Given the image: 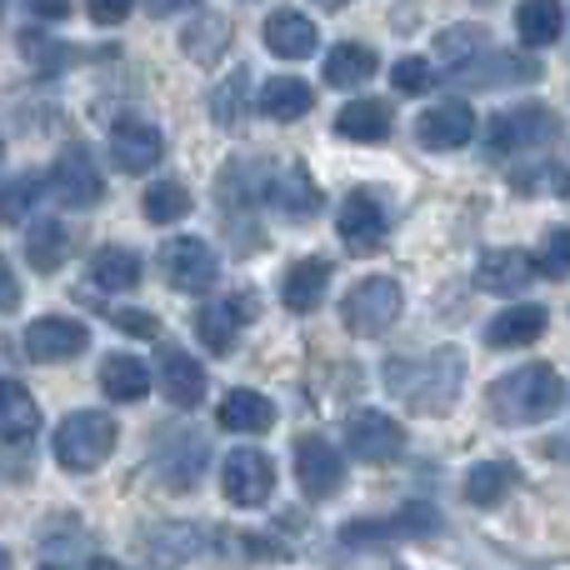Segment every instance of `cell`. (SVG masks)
<instances>
[{
    "label": "cell",
    "instance_id": "6da1fadb",
    "mask_svg": "<svg viewBox=\"0 0 570 570\" xmlns=\"http://www.w3.org/2000/svg\"><path fill=\"white\" fill-rule=\"evenodd\" d=\"M461 385H465V355L455 345L385 361V391L415 415H445L461 401Z\"/></svg>",
    "mask_w": 570,
    "mask_h": 570
},
{
    "label": "cell",
    "instance_id": "7a4b0ae2",
    "mask_svg": "<svg viewBox=\"0 0 570 570\" xmlns=\"http://www.w3.org/2000/svg\"><path fill=\"white\" fill-rule=\"evenodd\" d=\"M485 405H491V415L501 425H541L566 405V375L546 361H531L521 371L501 375L485 391Z\"/></svg>",
    "mask_w": 570,
    "mask_h": 570
},
{
    "label": "cell",
    "instance_id": "3957f363",
    "mask_svg": "<svg viewBox=\"0 0 570 570\" xmlns=\"http://www.w3.org/2000/svg\"><path fill=\"white\" fill-rule=\"evenodd\" d=\"M56 461L66 471H96L106 465V455L116 451V421L106 411H76L56 425V441H50Z\"/></svg>",
    "mask_w": 570,
    "mask_h": 570
},
{
    "label": "cell",
    "instance_id": "277c9868",
    "mask_svg": "<svg viewBox=\"0 0 570 570\" xmlns=\"http://www.w3.org/2000/svg\"><path fill=\"white\" fill-rule=\"evenodd\" d=\"M401 311H405V291H401V281H391V276H365V281H355L351 285V295H345V305H341V321H345V331L351 335H385L395 321H401Z\"/></svg>",
    "mask_w": 570,
    "mask_h": 570
},
{
    "label": "cell",
    "instance_id": "5b68a950",
    "mask_svg": "<svg viewBox=\"0 0 570 570\" xmlns=\"http://www.w3.org/2000/svg\"><path fill=\"white\" fill-rule=\"evenodd\" d=\"M561 136V120H556L551 106H535V100H525V106H511V110H495L491 126H485V140H491V150H535L546 146V140Z\"/></svg>",
    "mask_w": 570,
    "mask_h": 570
},
{
    "label": "cell",
    "instance_id": "8992f818",
    "mask_svg": "<svg viewBox=\"0 0 570 570\" xmlns=\"http://www.w3.org/2000/svg\"><path fill=\"white\" fill-rule=\"evenodd\" d=\"M220 491H226L230 505H240V511H256V505L271 501V491H276V465H271L266 451H230L226 465H220Z\"/></svg>",
    "mask_w": 570,
    "mask_h": 570
},
{
    "label": "cell",
    "instance_id": "52a82bcc",
    "mask_svg": "<svg viewBox=\"0 0 570 570\" xmlns=\"http://www.w3.org/2000/svg\"><path fill=\"white\" fill-rule=\"evenodd\" d=\"M345 451L365 465H385L405 451V425L385 411H355L345 415Z\"/></svg>",
    "mask_w": 570,
    "mask_h": 570
},
{
    "label": "cell",
    "instance_id": "ba28073f",
    "mask_svg": "<svg viewBox=\"0 0 570 570\" xmlns=\"http://www.w3.org/2000/svg\"><path fill=\"white\" fill-rule=\"evenodd\" d=\"M261 315V301L256 291H236V295H220V301L200 305L196 311V335L206 341V351L216 355H230V345H236V335L246 331L250 321Z\"/></svg>",
    "mask_w": 570,
    "mask_h": 570
},
{
    "label": "cell",
    "instance_id": "9c48e42d",
    "mask_svg": "<svg viewBox=\"0 0 570 570\" xmlns=\"http://www.w3.org/2000/svg\"><path fill=\"white\" fill-rule=\"evenodd\" d=\"M295 485L311 501H331L345 485V455L335 451L325 435H301L295 441Z\"/></svg>",
    "mask_w": 570,
    "mask_h": 570
},
{
    "label": "cell",
    "instance_id": "30bf717a",
    "mask_svg": "<svg viewBox=\"0 0 570 570\" xmlns=\"http://www.w3.org/2000/svg\"><path fill=\"white\" fill-rule=\"evenodd\" d=\"M160 271H166V281L176 285V291L200 295V291H210V285H216L220 261H216V250H210L206 240L176 236V240H166V246H160Z\"/></svg>",
    "mask_w": 570,
    "mask_h": 570
},
{
    "label": "cell",
    "instance_id": "8fae6325",
    "mask_svg": "<svg viewBox=\"0 0 570 570\" xmlns=\"http://www.w3.org/2000/svg\"><path fill=\"white\" fill-rule=\"evenodd\" d=\"M50 196L70 210H86L106 196V180H100L96 160H90L86 146H66L56 156V170H50Z\"/></svg>",
    "mask_w": 570,
    "mask_h": 570
},
{
    "label": "cell",
    "instance_id": "7c38bea8",
    "mask_svg": "<svg viewBox=\"0 0 570 570\" xmlns=\"http://www.w3.org/2000/svg\"><path fill=\"white\" fill-rule=\"evenodd\" d=\"M156 385L176 411H196L206 401V365L186 355L180 345H160L156 351Z\"/></svg>",
    "mask_w": 570,
    "mask_h": 570
},
{
    "label": "cell",
    "instance_id": "4fadbf2b",
    "mask_svg": "<svg viewBox=\"0 0 570 570\" xmlns=\"http://www.w3.org/2000/svg\"><path fill=\"white\" fill-rule=\"evenodd\" d=\"M86 345H90V331L80 321H70V315H40V321H30V331H26V355L40 365L76 361Z\"/></svg>",
    "mask_w": 570,
    "mask_h": 570
},
{
    "label": "cell",
    "instance_id": "5bb4252c",
    "mask_svg": "<svg viewBox=\"0 0 570 570\" xmlns=\"http://www.w3.org/2000/svg\"><path fill=\"white\" fill-rule=\"evenodd\" d=\"M160 156H166V136H160L150 120H116V130H110V160H116L120 170H130V176H146V170L160 166Z\"/></svg>",
    "mask_w": 570,
    "mask_h": 570
},
{
    "label": "cell",
    "instance_id": "9a60e30c",
    "mask_svg": "<svg viewBox=\"0 0 570 570\" xmlns=\"http://www.w3.org/2000/svg\"><path fill=\"white\" fill-rule=\"evenodd\" d=\"M541 76V66L535 60H511V56H495V50H481V56H471V60H455V70H451V86L455 90H481V86H511V80H535Z\"/></svg>",
    "mask_w": 570,
    "mask_h": 570
},
{
    "label": "cell",
    "instance_id": "2e32d148",
    "mask_svg": "<svg viewBox=\"0 0 570 570\" xmlns=\"http://www.w3.org/2000/svg\"><path fill=\"white\" fill-rule=\"evenodd\" d=\"M335 230H341V240L351 250H375L385 240V206L371 196V190H351L341 206V216H335Z\"/></svg>",
    "mask_w": 570,
    "mask_h": 570
},
{
    "label": "cell",
    "instance_id": "e0dca14e",
    "mask_svg": "<svg viewBox=\"0 0 570 570\" xmlns=\"http://www.w3.org/2000/svg\"><path fill=\"white\" fill-rule=\"evenodd\" d=\"M415 136H421L425 150H461L465 140L475 136V110L465 100H445V106H431L421 120H415Z\"/></svg>",
    "mask_w": 570,
    "mask_h": 570
},
{
    "label": "cell",
    "instance_id": "ac0fdd59",
    "mask_svg": "<svg viewBox=\"0 0 570 570\" xmlns=\"http://www.w3.org/2000/svg\"><path fill=\"white\" fill-rule=\"evenodd\" d=\"M261 36H266L271 56H281V60H305V56H315V46H321V30H315V20L301 16V10H291V6L271 10Z\"/></svg>",
    "mask_w": 570,
    "mask_h": 570
},
{
    "label": "cell",
    "instance_id": "d6986e66",
    "mask_svg": "<svg viewBox=\"0 0 570 570\" xmlns=\"http://www.w3.org/2000/svg\"><path fill=\"white\" fill-rule=\"evenodd\" d=\"M546 325H551V311L535 305V301H521V305L501 311L491 325H485V345H495V351H515V345L541 341Z\"/></svg>",
    "mask_w": 570,
    "mask_h": 570
},
{
    "label": "cell",
    "instance_id": "ffe728a7",
    "mask_svg": "<svg viewBox=\"0 0 570 570\" xmlns=\"http://www.w3.org/2000/svg\"><path fill=\"white\" fill-rule=\"evenodd\" d=\"M325 291H331V261H321V256L295 261L281 281V301H285V311H295V315H311L315 305L325 301Z\"/></svg>",
    "mask_w": 570,
    "mask_h": 570
},
{
    "label": "cell",
    "instance_id": "44dd1931",
    "mask_svg": "<svg viewBox=\"0 0 570 570\" xmlns=\"http://www.w3.org/2000/svg\"><path fill=\"white\" fill-rule=\"evenodd\" d=\"M535 276V261L525 256V250H515V246H501V250H485L481 256V266H475V281L485 285V291H495V295H515V291H525Z\"/></svg>",
    "mask_w": 570,
    "mask_h": 570
},
{
    "label": "cell",
    "instance_id": "7402d4cb",
    "mask_svg": "<svg viewBox=\"0 0 570 570\" xmlns=\"http://www.w3.org/2000/svg\"><path fill=\"white\" fill-rule=\"evenodd\" d=\"M170 431H176V445H180V451H170V441L156 445L160 475H166L170 485H196L200 471H206V441H200L196 431H186V425H170Z\"/></svg>",
    "mask_w": 570,
    "mask_h": 570
},
{
    "label": "cell",
    "instance_id": "603a6c76",
    "mask_svg": "<svg viewBox=\"0 0 570 570\" xmlns=\"http://www.w3.org/2000/svg\"><path fill=\"white\" fill-rule=\"evenodd\" d=\"M266 196H271V206L291 220H311L315 210H321V186L305 176V166H291V170H281L276 180H266Z\"/></svg>",
    "mask_w": 570,
    "mask_h": 570
},
{
    "label": "cell",
    "instance_id": "cb8c5ba5",
    "mask_svg": "<svg viewBox=\"0 0 570 570\" xmlns=\"http://www.w3.org/2000/svg\"><path fill=\"white\" fill-rule=\"evenodd\" d=\"M335 136L361 140V146H375V140L391 136V106L375 100V96L351 100V106H341V116H335Z\"/></svg>",
    "mask_w": 570,
    "mask_h": 570
},
{
    "label": "cell",
    "instance_id": "d4e9b609",
    "mask_svg": "<svg viewBox=\"0 0 570 570\" xmlns=\"http://www.w3.org/2000/svg\"><path fill=\"white\" fill-rule=\"evenodd\" d=\"M515 481H521V471H515V461H475L471 471H465V481H461V491H465V501L471 505H501L505 495L515 491Z\"/></svg>",
    "mask_w": 570,
    "mask_h": 570
},
{
    "label": "cell",
    "instance_id": "484cf974",
    "mask_svg": "<svg viewBox=\"0 0 570 570\" xmlns=\"http://www.w3.org/2000/svg\"><path fill=\"white\" fill-rule=\"evenodd\" d=\"M220 425L240 431V435H266L271 425H276V405L261 391H230L226 401H220Z\"/></svg>",
    "mask_w": 570,
    "mask_h": 570
},
{
    "label": "cell",
    "instance_id": "4316f807",
    "mask_svg": "<svg viewBox=\"0 0 570 570\" xmlns=\"http://www.w3.org/2000/svg\"><path fill=\"white\" fill-rule=\"evenodd\" d=\"M230 40H236V26H230L226 16H196L186 26V36H180V46H186V56L196 60V66H216L230 50Z\"/></svg>",
    "mask_w": 570,
    "mask_h": 570
},
{
    "label": "cell",
    "instance_id": "83f0119b",
    "mask_svg": "<svg viewBox=\"0 0 570 570\" xmlns=\"http://www.w3.org/2000/svg\"><path fill=\"white\" fill-rule=\"evenodd\" d=\"M250 116V70L236 66L216 90H210V120L220 130H240Z\"/></svg>",
    "mask_w": 570,
    "mask_h": 570
},
{
    "label": "cell",
    "instance_id": "f1b7e54d",
    "mask_svg": "<svg viewBox=\"0 0 570 570\" xmlns=\"http://www.w3.org/2000/svg\"><path fill=\"white\" fill-rule=\"evenodd\" d=\"M515 30H521L525 46H556L566 30V6L561 0H521V10H515Z\"/></svg>",
    "mask_w": 570,
    "mask_h": 570
},
{
    "label": "cell",
    "instance_id": "f546056e",
    "mask_svg": "<svg viewBox=\"0 0 570 570\" xmlns=\"http://www.w3.org/2000/svg\"><path fill=\"white\" fill-rule=\"evenodd\" d=\"M100 385H106V395L110 401H146V391H150V371L136 361V355H126V351H116V355H106L100 361Z\"/></svg>",
    "mask_w": 570,
    "mask_h": 570
},
{
    "label": "cell",
    "instance_id": "4dcf8cb0",
    "mask_svg": "<svg viewBox=\"0 0 570 570\" xmlns=\"http://www.w3.org/2000/svg\"><path fill=\"white\" fill-rule=\"evenodd\" d=\"M36 425H40L36 395L20 381H0V435L6 441H26V435H36Z\"/></svg>",
    "mask_w": 570,
    "mask_h": 570
},
{
    "label": "cell",
    "instance_id": "1f68e13d",
    "mask_svg": "<svg viewBox=\"0 0 570 570\" xmlns=\"http://www.w3.org/2000/svg\"><path fill=\"white\" fill-rule=\"evenodd\" d=\"M371 76H375V50L371 46L345 40V46H335L331 56H325V86H335V90H355Z\"/></svg>",
    "mask_w": 570,
    "mask_h": 570
},
{
    "label": "cell",
    "instance_id": "d6a6232c",
    "mask_svg": "<svg viewBox=\"0 0 570 570\" xmlns=\"http://www.w3.org/2000/svg\"><path fill=\"white\" fill-rule=\"evenodd\" d=\"M66 246H70V236H66V226H60L56 216H40L36 226H30V236H26V256H30V266H36L40 276H56V271L66 266Z\"/></svg>",
    "mask_w": 570,
    "mask_h": 570
},
{
    "label": "cell",
    "instance_id": "836d02e7",
    "mask_svg": "<svg viewBox=\"0 0 570 570\" xmlns=\"http://www.w3.org/2000/svg\"><path fill=\"white\" fill-rule=\"evenodd\" d=\"M90 281L100 285V291H136L140 285V256L126 246H100L96 256H90Z\"/></svg>",
    "mask_w": 570,
    "mask_h": 570
},
{
    "label": "cell",
    "instance_id": "e575fe53",
    "mask_svg": "<svg viewBox=\"0 0 570 570\" xmlns=\"http://www.w3.org/2000/svg\"><path fill=\"white\" fill-rule=\"evenodd\" d=\"M311 106H315L311 86L295 76H276L261 86V110H266L271 120H301V116H311Z\"/></svg>",
    "mask_w": 570,
    "mask_h": 570
},
{
    "label": "cell",
    "instance_id": "d590c367",
    "mask_svg": "<svg viewBox=\"0 0 570 570\" xmlns=\"http://www.w3.org/2000/svg\"><path fill=\"white\" fill-rule=\"evenodd\" d=\"M190 216V190L180 180H156L146 190V220L150 226H176V220Z\"/></svg>",
    "mask_w": 570,
    "mask_h": 570
},
{
    "label": "cell",
    "instance_id": "8d00e7d4",
    "mask_svg": "<svg viewBox=\"0 0 570 570\" xmlns=\"http://www.w3.org/2000/svg\"><path fill=\"white\" fill-rule=\"evenodd\" d=\"M36 206V180L30 176H0V226H16Z\"/></svg>",
    "mask_w": 570,
    "mask_h": 570
},
{
    "label": "cell",
    "instance_id": "74e56055",
    "mask_svg": "<svg viewBox=\"0 0 570 570\" xmlns=\"http://www.w3.org/2000/svg\"><path fill=\"white\" fill-rule=\"evenodd\" d=\"M511 186H515V190H525V196H561V200H570V170H566V166L515 170Z\"/></svg>",
    "mask_w": 570,
    "mask_h": 570
},
{
    "label": "cell",
    "instance_id": "f35d334b",
    "mask_svg": "<svg viewBox=\"0 0 570 570\" xmlns=\"http://www.w3.org/2000/svg\"><path fill=\"white\" fill-rule=\"evenodd\" d=\"M535 271H541V276H551V281H566V276H570V226L546 230V240H541V261H535Z\"/></svg>",
    "mask_w": 570,
    "mask_h": 570
},
{
    "label": "cell",
    "instance_id": "ab89813d",
    "mask_svg": "<svg viewBox=\"0 0 570 570\" xmlns=\"http://www.w3.org/2000/svg\"><path fill=\"white\" fill-rule=\"evenodd\" d=\"M485 46H491L485 26H455V30H445V36L435 40V50H441L445 60H465V56H475V50H485Z\"/></svg>",
    "mask_w": 570,
    "mask_h": 570
},
{
    "label": "cell",
    "instance_id": "60d3db41",
    "mask_svg": "<svg viewBox=\"0 0 570 570\" xmlns=\"http://www.w3.org/2000/svg\"><path fill=\"white\" fill-rule=\"evenodd\" d=\"M431 60L425 56H405L391 66V86L401 90V96H421V90H431Z\"/></svg>",
    "mask_w": 570,
    "mask_h": 570
},
{
    "label": "cell",
    "instance_id": "b9f144b4",
    "mask_svg": "<svg viewBox=\"0 0 570 570\" xmlns=\"http://www.w3.org/2000/svg\"><path fill=\"white\" fill-rule=\"evenodd\" d=\"M110 321H116L126 335H136V341H156L160 335V321L150 311H110Z\"/></svg>",
    "mask_w": 570,
    "mask_h": 570
},
{
    "label": "cell",
    "instance_id": "7bdbcfd3",
    "mask_svg": "<svg viewBox=\"0 0 570 570\" xmlns=\"http://www.w3.org/2000/svg\"><path fill=\"white\" fill-rule=\"evenodd\" d=\"M130 6H136V0H86V10H90L96 26H120V20L130 16Z\"/></svg>",
    "mask_w": 570,
    "mask_h": 570
},
{
    "label": "cell",
    "instance_id": "ee69618b",
    "mask_svg": "<svg viewBox=\"0 0 570 570\" xmlns=\"http://www.w3.org/2000/svg\"><path fill=\"white\" fill-rule=\"evenodd\" d=\"M20 305V281H16V271H10V261L0 256V315H10Z\"/></svg>",
    "mask_w": 570,
    "mask_h": 570
},
{
    "label": "cell",
    "instance_id": "f6af8a7d",
    "mask_svg": "<svg viewBox=\"0 0 570 570\" xmlns=\"http://www.w3.org/2000/svg\"><path fill=\"white\" fill-rule=\"evenodd\" d=\"M30 10H36L40 20H50V26H56V20H66V0H30Z\"/></svg>",
    "mask_w": 570,
    "mask_h": 570
},
{
    "label": "cell",
    "instance_id": "bcb514c9",
    "mask_svg": "<svg viewBox=\"0 0 570 570\" xmlns=\"http://www.w3.org/2000/svg\"><path fill=\"white\" fill-rule=\"evenodd\" d=\"M196 0H146L150 16H176V10H190Z\"/></svg>",
    "mask_w": 570,
    "mask_h": 570
},
{
    "label": "cell",
    "instance_id": "7dc6e473",
    "mask_svg": "<svg viewBox=\"0 0 570 570\" xmlns=\"http://www.w3.org/2000/svg\"><path fill=\"white\" fill-rule=\"evenodd\" d=\"M311 6H321V10H341V6H351V0H311Z\"/></svg>",
    "mask_w": 570,
    "mask_h": 570
},
{
    "label": "cell",
    "instance_id": "c3c4849f",
    "mask_svg": "<svg viewBox=\"0 0 570 570\" xmlns=\"http://www.w3.org/2000/svg\"><path fill=\"white\" fill-rule=\"evenodd\" d=\"M10 566V551H6V546H0V570H6Z\"/></svg>",
    "mask_w": 570,
    "mask_h": 570
},
{
    "label": "cell",
    "instance_id": "681fc988",
    "mask_svg": "<svg viewBox=\"0 0 570 570\" xmlns=\"http://www.w3.org/2000/svg\"><path fill=\"white\" fill-rule=\"evenodd\" d=\"M0 10H6V0H0Z\"/></svg>",
    "mask_w": 570,
    "mask_h": 570
},
{
    "label": "cell",
    "instance_id": "f907efd6",
    "mask_svg": "<svg viewBox=\"0 0 570 570\" xmlns=\"http://www.w3.org/2000/svg\"><path fill=\"white\" fill-rule=\"evenodd\" d=\"M481 6H485V0H481Z\"/></svg>",
    "mask_w": 570,
    "mask_h": 570
}]
</instances>
